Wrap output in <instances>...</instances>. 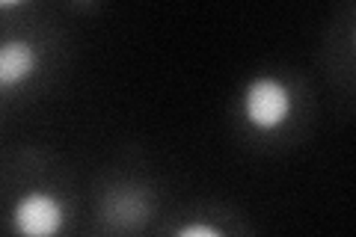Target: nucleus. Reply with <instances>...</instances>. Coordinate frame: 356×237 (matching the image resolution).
<instances>
[{
	"label": "nucleus",
	"instance_id": "obj_1",
	"mask_svg": "<svg viewBox=\"0 0 356 237\" xmlns=\"http://www.w3.org/2000/svg\"><path fill=\"white\" fill-rule=\"evenodd\" d=\"M243 122L259 131V133H270L276 128H282L288 116L294 110V95L288 83H282L280 77H270V74H261V77H252L243 89Z\"/></svg>",
	"mask_w": 356,
	"mask_h": 237
},
{
	"label": "nucleus",
	"instance_id": "obj_2",
	"mask_svg": "<svg viewBox=\"0 0 356 237\" xmlns=\"http://www.w3.org/2000/svg\"><path fill=\"white\" fill-rule=\"evenodd\" d=\"M9 222L15 237H57L63 231L65 211L63 202L48 190H30L13 205Z\"/></svg>",
	"mask_w": 356,
	"mask_h": 237
},
{
	"label": "nucleus",
	"instance_id": "obj_3",
	"mask_svg": "<svg viewBox=\"0 0 356 237\" xmlns=\"http://www.w3.org/2000/svg\"><path fill=\"white\" fill-rule=\"evenodd\" d=\"M102 217L113 229H137L152 217V199L143 187L122 184L107 190L102 199Z\"/></svg>",
	"mask_w": 356,
	"mask_h": 237
},
{
	"label": "nucleus",
	"instance_id": "obj_4",
	"mask_svg": "<svg viewBox=\"0 0 356 237\" xmlns=\"http://www.w3.org/2000/svg\"><path fill=\"white\" fill-rule=\"evenodd\" d=\"M39 72V51L30 39H3L0 42V89H18L33 81Z\"/></svg>",
	"mask_w": 356,
	"mask_h": 237
},
{
	"label": "nucleus",
	"instance_id": "obj_5",
	"mask_svg": "<svg viewBox=\"0 0 356 237\" xmlns=\"http://www.w3.org/2000/svg\"><path fill=\"white\" fill-rule=\"evenodd\" d=\"M172 237H226V231H222L220 225H211V222L196 220V222L178 225V229L172 231Z\"/></svg>",
	"mask_w": 356,
	"mask_h": 237
}]
</instances>
